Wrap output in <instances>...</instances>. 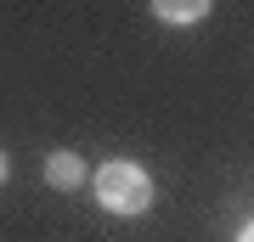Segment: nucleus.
Instances as JSON below:
<instances>
[{
    "label": "nucleus",
    "mask_w": 254,
    "mask_h": 242,
    "mask_svg": "<svg viewBox=\"0 0 254 242\" xmlns=\"http://www.w3.org/2000/svg\"><path fill=\"white\" fill-rule=\"evenodd\" d=\"M91 192H96V203L108 208V214H119V220H136V214H147V203H153V180H147V169L130 163V158L102 163V169L91 175Z\"/></svg>",
    "instance_id": "f257e3e1"
},
{
    "label": "nucleus",
    "mask_w": 254,
    "mask_h": 242,
    "mask_svg": "<svg viewBox=\"0 0 254 242\" xmlns=\"http://www.w3.org/2000/svg\"><path fill=\"white\" fill-rule=\"evenodd\" d=\"M85 180H91V169H85L79 152H51V158H46V186L73 192V186H85Z\"/></svg>",
    "instance_id": "f03ea898"
},
{
    "label": "nucleus",
    "mask_w": 254,
    "mask_h": 242,
    "mask_svg": "<svg viewBox=\"0 0 254 242\" xmlns=\"http://www.w3.org/2000/svg\"><path fill=\"white\" fill-rule=\"evenodd\" d=\"M158 23H170V28H187V23H203L209 17V0H158Z\"/></svg>",
    "instance_id": "7ed1b4c3"
},
{
    "label": "nucleus",
    "mask_w": 254,
    "mask_h": 242,
    "mask_svg": "<svg viewBox=\"0 0 254 242\" xmlns=\"http://www.w3.org/2000/svg\"><path fill=\"white\" fill-rule=\"evenodd\" d=\"M237 242H254V220H249V225H243V231H237Z\"/></svg>",
    "instance_id": "20e7f679"
},
{
    "label": "nucleus",
    "mask_w": 254,
    "mask_h": 242,
    "mask_svg": "<svg viewBox=\"0 0 254 242\" xmlns=\"http://www.w3.org/2000/svg\"><path fill=\"white\" fill-rule=\"evenodd\" d=\"M6 175H11V169H6V152H0V186H6Z\"/></svg>",
    "instance_id": "39448f33"
}]
</instances>
